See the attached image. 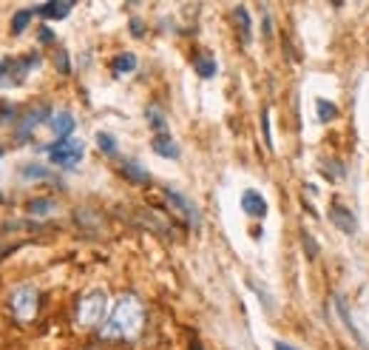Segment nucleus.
Segmentation results:
<instances>
[{
  "mask_svg": "<svg viewBox=\"0 0 369 350\" xmlns=\"http://www.w3.org/2000/svg\"><path fill=\"white\" fill-rule=\"evenodd\" d=\"M145 322V308L134 294L120 297L114 311L103 325V339H137Z\"/></svg>",
  "mask_w": 369,
  "mask_h": 350,
  "instance_id": "f257e3e1",
  "label": "nucleus"
},
{
  "mask_svg": "<svg viewBox=\"0 0 369 350\" xmlns=\"http://www.w3.org/2000/svg\"><path fill=\"white\" fill-rule=\"evenodd\" d=\"M46 154L54 165L60 168H77L85 157V143L77 140V137H68V140H54L51 145H46Z\"/></svg>",
  "mask_w": 369,
  "mask_h": 350,
  "instance_id": "f03ea898",
  "label": "nucleus"
},
{
  "mask_svg": "<svg viewBox=\"0 0 369 350\" xmlns=\"http://www.w3.org/2000/svg\"><path fill=\"white\" fill-rule=\"evenodd\" d=\"M105 311H108V294L100 291V288H94V291H88V294L80 299V305H77V325L94 328V325L105 316Z\"/></svg>",
  "mask_w": 369,
  "mask_h": 350,
  "instance_id": "7ed1b4c3",
  "label": "nucleus"
},
{
  "mask_svg": "<svg viewBox=\"0 0 369 350\" xmlns=\"http://www.w3.org/2000/svg\"><path fill=\"white\" fill-rule=\"evenodd\" d=\"M11 311L20 319H34V314H37V288L34 285H17L11 291Z\"/></svg>",
  "mask_w": 369,
  "mask_h": 350,
  "instance_id": "20e7f679",
  "label": "nucleus"
},
{
  "mask_svg": "<svg viewBox=\"0 0 369 350\" xmlns=\"http://www.w3.org/2000/svg\"><path fill=\"white\" fill-rule=\"evenodd\" d=\"M165 200H168V205L182 217L190 228H199V225H202V211L196 208V202H193V200H187L184 194L174 191V188H165Z\"/></svg>",
  "mask_w": 369,
  "mask_h": 350,
  "instance_id": "39448f33",
  "label": "nucleus"
},
{
  "mask_svg": "<svg viewBox=\"0 0 369 350\" xmlns=\"http://www.w3.org/2000/svg\"><path fill=\"white\" fill-rule=\"evenodd\" d=\"M330 220H333V225H336L341 234H347V237L358 234V220H355V214H353L347 205L330 202Z\"/></svg>",
  "mask_w": 369,
  "mask_h": 350,
  "instance_id": "423d86ee",
  "label": "nucleus"
},
{
  "mask_svg": "<svg viewBox=\"0 0 369 350\" xmlns=\"http://www.w3.org/2000/svg\"><path fill=\"white\" fill-rule=\"evenodd\" d=\"M43 120H51V111L46 108V105H34V108H26L23 111V117H20V123H17V137L20 140H26Z\"/></svg>",
  "mask_w": 369,
  "mask_h": 350,
  "instance_id": "0eeeda50",
  "label": "nucleus"
},
{
  "mask_svg": "<svg viewBox=\"0 0 369 350\" xmlns=\"http://www.w3.org/2000/svg\"><path fill=\"white\" fill-rule=\"evenodd\" d=\"M241 211L253 220H264L267 217V200L256 188H247V191H241Z\"/></svg>",
  "mask_w": 369,
  "mask_h": 350,
  "instance_id": "6e6552de",
  "label": "nucleus"
},
{
  "mask_svg": "<svg viewBox=\"0 0 369 350\" xmlns=\"http://www.w3.org/2000/svg\"><path fill=\"white\" fill-rule=\"evenodd\" d=\"M48 125H51V131H54L57 140H68L77 123H74V114L71 111H57V114H51Z\"/></svg>",
  "mask_w": 369,
  "mask_h": 350,
  "instance_id": "1a4fd4ad",
  "label": "nucleus"
},
{
  "mask_svg": "<svg viewBox=\"0 0 369 350\" xmlns=\"http://www.w3.org/2000/svg\"><path fill=\"white\" fill-rule=\"evenodd\" d=\"M151 148H154V154H160L165 160H180V145H177V140L171 134H157L151 140Z\"/></svg>",
  "mask_w": 369,
  "mask_h": 350,
  "instance_id": "9d476101",
  "label": "nucleus"
},
{
  "mask_svg": "<svg viewBox=\"0 0 369 350\" xmlns=\"http://www.w3.org/2000/svg\"><path fill=\"white\" fill-rule=\"evenodd\" d=\"M336 308H338V316H341V322H344V325H347V331L353 334V339H355V342H358V345H361L364 350H369V342L364 339V336H361V328L353 322V316H350V311H347V302H344L341 297H336Z\"/></svg>",
  "mask_w": 369,
  "mask_h": 350,
  "instance_id": "9b49d317",
  "label": "nucleus"
},
{
  "mask_svg": "<svg viewBox=\"0 0 369 350\" xmlns=\"http://www.w3.org/2000/svg\"><path fill=\"white\" fill-rule=\"evenodd\" d=\"M193 68H196V74H199V77H204V80H210V77L219 71L216 57H213L210 51H199V54L193 57Z\"/></svg>",
  "mask_w": 369,
  "mask_h": 350,
  "instance_id": "f8f14e48",
  "label": "nucleus"
},
{
  "mask_svg": "<svg viewBox=\"0 0 369 350\" xmlns=\"http://www.w3.org/2000/svg\"><path fill=\"white\" fill-rule=\"evenodd\" d=\"M71 9H74V3H43V6H37L34 11L37 14H43V17H48V20H63V17H68L71 14Z\"/></svg>",
  "mask_w": 369,
  "mask_h": 350,
  "instance_id": "ddd939ff",
  "label": "nucleus"
},
{
  "mask_svg": "<svg viewBox=\"0 0 369 350\" xmlns=\"http://www.w3.org/2000/svg\"><path fill=\"white\" fill-rule=\"evenodd\" d=\"M233 17H236V26H239V37H241V43H244V46H250V43H253V31H250V11H247L244 6H236Z\"/></svg>",
  "mask_w": 369,
  "mask_h": 350,
  "instance_id": "4468645a",
  "label": "nucleus"
},
{
  "mask_svg": "<svg viewBox=\"0 0 369 350\" xmlns=\"http://www.w3.org/2000/svg\"><path fill=\"white\" fill-rule=\"evenodd\" d=\"M123 174H125L131 182H140V185H148V182H151L148 168H142V165L134 163V160H125V163H123Z\"/></svg>",
  "mask_w": 369,
  "mask_h": 350,
  "instance_id": "2eb2a0df",
  "label": "nucleus"
},
{
  "mask_svg": "<svg viewBox=\"0 0 369 350\" xmlns=\"http://www.w3.org/2000/svg\"><path fill=\"white\" fill-rule=\"evenodd\" d=\"M111 68H114V74H131V71H137V54H131V51H123V54H117L114 57V63H111Z\"/></svg>",
  "mask_w": 369,
  "mask_h": 350,
  "instance_id": "dca6fc26",
  "label": "nucleus"
},
{
  "mask_svg": "<svg viewBox=\"0 0 369 350\" xmlns=\"http://www.w3.org/2000/svg\"><path fill=\"white\" fill-rule=\"evenodd\" d=\"M145 120H148V125H151L157 134H168V120H165V114H162L160 105H148V108H145Z\"/></svg>",
  "mask_w": 369,
  "mask_h": 350,
  "instance_id": "f3484780",
  "label": "nucleus"
},
{
  "mask_svg": "<svg viewBox=\"0 0 369 350\" xmlns=\"http://www.w3.org/2000/svg\"><path fill=\"white\" fill-rule=\"evenodd\" d=\"M20 174H23V180H51V171L40 163H26L20 168Z\"/></svg>",
  "mask_w": 369,
  "mask_h": 350,
  "instance_id": "a211bd4d",
  "label": "nucleus"
},
{
  "mask_svg": "<svg viewBox=\"0 0 369 350\" xmlns=\"http://www.w3.org/2000/svg\"><path fill=\"white\" fill-rule=\"evenodd\" d=\"M51 211H54V200H48V197H40V200H31L28 202V214L31 217H46Z\"/></svg>",
  "mask_w": 369,
  "mask_h": 350,
  "instance_id": "6ab92c4d",
  "label": "nucleus"
},
{
  "mask_svg": "<svg viewBox=\"0 0 369 350\" xmlns=\"http://www.w3.org/2000/svg\"><path fill=\"white\" fill-rule=\"evenodd\" d=\"M97 145H100V151L108 154V157L117 154V140H114V134H108V131H97Z\"/></svg>",
  "mask_w": 369,
  "mask_h": 350,
  "instance_id": "aec40b11",
  "label": "nucleus"
},
{
  "mask_svg": "<svg viewBox=\"0 0 369 350\" xmlns=\"http://www.w3.org/2000/svg\"><path fill=\"white\" fill-rule=\"evenodd\" d=\"M321 171H324V177H327L330 182H338V180L344 177V165H341L338 160H327V163H321Z\"/></svg>",
  "mask_w": 369,
  "mask_h": 350,
  "instance_id": "412c9836",
  "label": "nucleus"
},
{
  "mask_svg": "<svg viewBox=\"0 0 369 350\" xmlns=\"http://www.w3.org/2000/svg\"><path fill=\"white\" fill-rule=\"evenodd\" d=\"M31 14H34V9H20V11L11 17V31H14V34H20V31L31 23Z\"/></svg>",
  "mask_w": 369,
  "mask_h": 350,
  "instance_id": "4be33fe9",
  "label": "nucleus"
},
{
  "mask_svg": "<svg viewBox=\"0 0 369 350\" xmlns=\"http://www.w3.org/2000/svg\"><path fill=\"white\" fill-rule=\"evenodd\" d=\"M316 105H318V120H321V123H330V120L338 114V105L330 103V100H316Z\"/></svg>",
  "mask_w": 369,
  "mask_h": 350,
  "instance_id": "5701e85b",
  "label": "nucleus"
},
{
  "mask_svg": "<svg viewBox=\"0 0 369 350\" xmlns=\"http://www.w3.org/2000/svg\"><path fill=\"white\" fill-rule=\"evenodd\" d=\"M261 131H264V143H267V148H273V134H270V111H267V108L261 111Z\"/></svg>",
  "mask_w": 369,
  "mask_h": 350,
  "instance_id": "b1692460",
  "label": "nucleus"
},
{
  "mask_svg": "<svg viewBox=\"0 0 369 350\" xmlns=\"http://www.w3.org/2000/svg\"><path fill=\"white\" fill-rule=\"evenodd\" d=\"M250 285H253V291H256V297H259V299H261V302H267V308H273V299H270V297H267V291H264V288H261V285H256V282H253V279H250Z\"/></svg>",
  "mask_w": 369,
  "mask_h": 350,
  "instance_id": "393cba45",
  "label": "nucleus"
},
{
  "mask_svg": "<svg viewBox=\"0 0 369 350\" xmlns=\"http://www.w3.org/2000/svg\"><path fill=\"white\" fill-rule=\"evenodd\" d=\"M37 37H40V43H46V46H48V43H54V34H51V29H48V26H43V29L37 31Z\"/></svg>",
  "mask_w": 369,
  "mask_h": 350,
  "instance_id": "a878e982",
  "label": "nucleus"
},
{
  "mask_svg": "<svg viewBox=\"0 0 369 350\" xmlns=\"http://www.w3.org/2000/svg\"><path fill=\"white\" fill-rule=\"evenodd\" d=\"M57 68H60L63 74H68V54H66V51L57 54Z\"/></svg>",
  "mask_w": 369,
  "mask_h": 350,
  "instance_id": "bb28decb",
  "label": "nucleus"
},
{
  "mask_svg": "<svg viewBox=\"0 0 369 350\" xmlns=\"http://www.w3.org/2000/svg\"><path fill=\"white\" fill-rule=\"evenodd\" d=\"M131 31H134L137 37L145 31V26H142V20H140V17H131Z\"/></svg>",
  "mask_w": 369,
  "mask_h": 350,
  "instance_id": "cd10ccee",
  "label": "nucleus"
},
{
  "mask_svg": "<svg viewBox=\"0 0 369 350\" xmlns=\"http://www.w3.org/2000/svg\"><path fill=\"white\" fill-rule=\"evenodd\" d=\"M273 350H298V348H293V345H287V342L279 339V342H273Z\"/></svg>",
  "mask_w": 369,
  "mask_h": 350,
  "instance_id": "c85d7f7f",
  "label": "nucleus"
},
{
  "mask_svg": "<svg viewBox=\"0 0 369 350\" xmlns=\"http://www.w3.org/2000/svg\"><path fill=\"white\" fill-rule=\"evenodd\" d=\"M0 160H3V148H0Z\"/></svg>",
  "mask_w": 369,
  "mask_h": 350,
  "instance_id": "c756f323",
  "label": "nucleus"
}]
</instances>
